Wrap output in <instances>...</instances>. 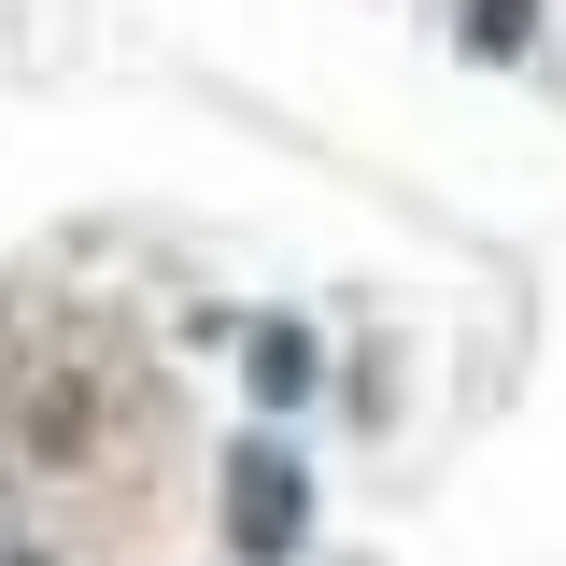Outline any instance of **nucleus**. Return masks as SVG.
I'll return each instance as SVG.
<instances>
[{"label": "nucleus", "mask_w": 566, "mask_h": 566, "mask_svg": "<svg viewBox=\"0 0 566 566\" xmlns=\"http://www.w3.org/2000/svg\"><path fill=\"white\" fill-rule=\"evenodd\" d=\"M312 368H326V354H312V326H297V312H255V326H241V397H255V411H312Z\"/></svg>", "instance_id": "2"}, {"label": "nucleus", "mask_w": 566, "mask_h": 566, "mask_svg": "<svg viewBox=\"0 0 566 566\" xmlns=\"http://www.w3.org/2000/svg\"><path fill=\"white\" fill-rule=\"evenodd\" d=\"M14 566H57V553H43V538H29V524H14Z\"/></svg>", "instance_id": "4"}, {"label": "nucleus", "mask_w": 566, "mask_h": 566, "mask_svg": "<svg viewBox=\"0 0 566 566\" xmlns=\"http://www.w3.org/2000/svg\"><path fill=\"white\" fill-rule=\"evenodd\" d=\"M297 538H312V468H297L283 424H241V439H227V553L283 566Z\"/></svg>", "instance_id": "1"}, {"label": "nucleus", "mask_w": 566, "mask_h": 566, "mask_svg": "<svg viewBox=\"0 0 566 566\" xmlns=\"http://www.w3.org/2000/svg\"><path fill=\"white\" fill-rule=\"evenodd\" d=\"M453 43H468L482 71H510L524 43H538V0H453Z\"/></svg>", "instance_id": "3"}]
</instances>
